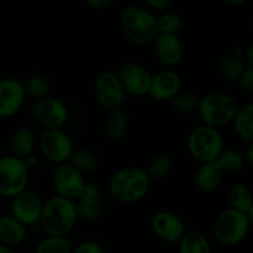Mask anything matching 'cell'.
<instances>
[{
  "label": "cell",
  "mask_w": 253,
  "mask_h": 253,
  "mask_svg": "<svg viewBox=\"0 0 253 253\" xmlns=\"http://www.w3.org/2000/svg\"><path fill=\"white\" fill-rule=\"evenodd\" d=\"M150 185L151 180L145 168L127 166L111 174L108 182V193L116 202L132 204L146 198Z\"/></svg>",
  "instance_id": "cell-1"
},
{
  "label": "cell",
  "mask_w": 253,
  "mask_h": 253,
  "mask_svg": "<svg viewBox=\"0 0 253 253\" xmlns=\"http://www.w3.org/2000/svg\"><path fill=\"white\" fill-rule=\"evenodd\" d=\"M78 220L76 202L56 195L43 203L39 224L46 236H68Z\"/></svg>",
  "instance_id": "cell-2"
},
{
  "label": "cell",
  "mask_w": 253,
  "mask_h": 253,
  "mask_svg": "<svg viewBox=\"0 0 253 253\" xmlns=\"http://www.w3.org/2000/svg\"><path fill=\"white\" fill-rule=\"evenodd\" d=\"M119 24L124 36L138 46L152 43L158 35L157 17L143 6L130 5L124 7Z\"/></svg>",
  "instance_id": "cell-3"
},
{
  "label": "cell",
  "mask_w": 253,
  "mask_h": 253,
  "mask_svg": "<svg viewBox=\"0 0 253 253\" xmlns=\"http://www.w3.org/2000/svg\"><path fill=\"white\" fill-rule=\"evenodd\" d=\"M237 106L236 100L230 94L210 93L199 99L197 111L203 125L219 130L232 123Z\"/></svg>",
  "instance_id": "cell-4"
},
{
  "label": "cell",
  "mask_w": 253,
  "mask_h": 253,
  "mask_svg": "<svg viewBox=\"0 0 253 253\" xmlns=\"http://www.w3.org/2000/svg\"><path fill=\"white\" fill-rule=\"evenodd\" d=\"M253 219L244 212L226 209L217 215L212 226V235L222 247H232L241 244L249 235Z\"/></svg>",
  "instance_id": "cell-5"
},
{
  "label": "cell",
  "mask_w": 253,
  "mask_h": 253,
  "mask_svg": "<svg viewBox=\"0 0 253 253\" xmlns=\"http://www.w3.org/2000/svg\"><path fill=\"white\" fill-rule=\"evenodd\" d=\"M188 151L195 161L208 163L215 161L225 150L224 137L216 128L200 125L188 136Z\"/></svg>",
  "instance_id": "cell-6"
},
{
  "label": "cell",
  "mask_w": 253,
  "mask_h": 253,
  "mask_svg": "<svg viewBox=\"0 0 253 253\" xmlns=\"http://www.w3.org/2000/svg\"><path fill=\"white\" fill-rule=\"evenodd\" d=\"M30 170L22 160L14 156L0 158V195L14 198L27 188Z\"/></svg>",
  "instance_id": "cell-7"
},
{
  "label": "cell",
  "mask_w": 253,
  "mask_h": 253,
  "mask_svg": "<svg viewBox=\"0 0 253 253\" xmlns=\"http://www.w3.org/2000/svg\"><path fill=\"white\" fill-rule=\"evenodd\" d=\"M39 145L44 158L58 166L68 163L74 151L73 141L63 128L43 130L40 136Z\"/></svg>",
  "instance_id": "cell-8"
},
{
  "label": "cell",
  "mask_w": 253,
  "mask_h": 253,
  "mask_svg": "<svg viewBox=\"0 0 253 253\" xmlns=\"http://www.w3.org/2000/svg\"><path fill=\"white\" fill-rule=\"evenodd\" d=\"M32 118L43 130L62 128L69 118L68 108L63 101L52 96H46L35 101L32 106Z\"/></svg>",
  "instance_id": "cell-9"
},
{
  "label": "cell",
  "mask_w": 253,
  "mask_h": 253,
  "mask_svg": "<svg viewBox=\"0 0 253 253\" xmlns=\"http://www.w3.org/2000/svg\"><path fill=\"white\" fill-rule=\"evenodd\" d=\"M94 93L99 105L108 111L121 108L126 95L118 74L113 71H103L98 74Z\"/></svg>",
  "instance_id": "cell-10"
},
{
  "label": "cell",
  "mask_w": 253,
  "mask_h": 253,
  "mask_svg": "<svg viewBox=\"0 0 253 253\" xmlns=\"http://www.w3.org/2000/svg\"><path fill=\"white\" fill-rule=\"evenodd\" d=\"M42 207H43V203L39 193L26 188L14 198H11V214L10 215L27 227L40 221Z\"/></svg>",
  "instance_id": "cell-11"
},
{
  "label": "cell",
  "mask_w": 253,
  "mask_h": 253,
  "mask_svg": "<svg viewBox=\"0 0 253 253\" xmlns=\"http://www.w3.org/2000/svg\"><path fill=\"white\" fill-rule=\"evenodd\" d=\"M125 93L133 96L148 95L152 74L146 67L136 62H126L120 67L118 73Z\"/></svg>",
  "instance_id": "cell-12"
},
{
  "label": "cell",
  "mask_w": 253,
  "mask_h": 253,
  "mask_svg": "<svg viewBox=\"0 0 253 253\" xmlns=\"http://www.w3.org/2000/svg\"><path fill=\"white\" fill-rule=\"evenodd\" d=\"M151 229L153 234L166 244H178L187 232L184 221L169 210L156 212L151 219Z\"/></svg>",
  "instance_id": "cell-13"
},
{
  "label": "cell",
  "mask_w": 253,
  "mask_h": 253,
  "mask_svg": "<svg viewBox=\"0 0 253 253\" xmlns=\"http://www.w3.org/2000/svg\"><path fill=\"white\" fill-rule=\"evenodd\" d=\"M84 184H85V180H84L83 174L74 169L68 163L58 166L52 174V185H53L54 192L57 193V197L76 202Z\"/></svg>",
  "instance_id": "cell-14"
},
{
  "label": "cell",
  "mask_w": 253,
  "mask_h": 253,
  "mask_svg": "<svg viewBox=\"0 0 253 253\" xmlns=\"http://www.w3.org/2000/svg\"><path fill=\"white\" fill-rule=\"evenodd\" d=\"M26 99L22 82L16 78L0 79V118L7 119L21 110Z\"/></svg>",
  "instance_id": "cell-15"
},
{
  "label": "cell",
  "mask_w": 253,
  "mask_h": 253,
  "mask_svg": "<svg viewBox=\"0 0 253 253\" xmlns=\"http://www.w3.org/2000/svg\"><path fill=\"white\" fill-rule=\"evenodd\" d=\"M182 77L172 69H165L152 76L148 95L155 101H170L179 91H182Z\"/></svg>",
  "instance_id": "cell-16"
},
{
  "label": "cell",
  "mask_w": 253,
  "mask_h": 253,
  "mask_svg": "<svg viewBox=\"0 0 253 253\" xmlns=\"http://www.w3.org/2000/svg\"><path fill=\"white\" fill-rule=\"evenodd\" d=\"M152 43L158 62L165 67L174 68L182 62L184 46L178 35L158 34Z\"/></svg>",
  "instance_id": "cell-17"
},
{
  "label": "cell",
  "mask_w": 253,
  "mask_h": 253,
  "mask_svg": "<svg viewBox=\"0 0 253 253\" xmlns=\"http://www.w3.org/2000/svg\"><path fill=\"white\" fill-rule=\"evenodd\" d=\"M225 174L227 169L220 156L211 162L202 163L194 173L195 188L202 193L215 192L221 185Z\"/></svg>",
  "instance_id": "cell-18"
},
{
  "label": "cell",
  "mask_w": 253,
  "mask_h": 253,
  "mask_svg": "<svg viewBox=\"0 0 253 253\" xmlns=\"http://www.w3.org/2000/svg\"><path fill=\"white\" fill-rule=\"evenodd\" d=\"M27 237V227L11 215H0V244L17 246Z\"/></svg>",
  "instance_id": "cell-19"
},
{
  "label": "cell",
  "mask_w": 253,
  "mask_h": 253,
  "mask_svg": "<svg viewBox=\"0 0 253 253\" xmlns=\"http://www.w3.org/2000/svg\"><path fill=\"white\" fill-rule=\"evenodd\" d=\"M242 52H244V49L234 51L232 53L225 54L219 59L217 71H219L220 77L222 79L230 82V83H237L239 82L240 77H241V74L244 73L247 67L246 62L242 57Z\"/></svg>",
  "instance_id": "cell-20"
},
{
  "label": "cell",
  "mask_w": 253,
  "mask_h": 253,
  "mask_svg": "<svg viewBox=\"0 0 253 253\" xmlns=\"http://www.w3.org/2000/svg\"><path fill=\"white\" fill-rule=\"evenodd\" d=\"M128 127V119L121 108L109 110L104 120V135L110 142H119L126 135Z\"/></svg>",
  "instance_id": "cell-21"
},
{
  "label": "cell",
  "mask_w": 253,
  "mask_h": 253,
  "mask_svg": "<svg viewBox=\"0 0 253 253\" xmlns=\"http://www.w3.org/2000/svg\"><path fill=\"white\" fill-rule=\"evenodd\" d=\"M234 130L237 137L246 145L253 143V105L245 103L237 106L234 116Z\"/></svg>",
  "instance_id": "cell-22"
},
{
  "label": "cell",
  "mask_w": 253,
  "mask_h": 253,
  "mask_svg": "<svg viewBox=\"0 0 253 253\" xmlns=\"http://www.w3.org/2000/svg\"><path fill=\"white\" fill-rule=\"evenodd\" d=\"M36 147V137L35 133L27 127H20L12 132L10 137V150L11 156L24 161L34 153Z\"/></svg>",
  "instance_id": "cell-23"
},
{
  "label": "cell",
  "mask_w": 253,
  "mask_h": 253,
  "mask_svg": "<svg viewBox=\"0 0 253 253\" xmlns=\"http://www.w3.org/2000/svg\"><path fill=\"white\" fill-rule=\"evenodd\" d=\"M227 203L230 205V209L244 212L253 219V198L251 190L247 185L241 184V183L231 185L227 190Z\"/></svg>",
  "instance_id": "cell-24"
},
{
  "label": "cell",
  "mask_w": 253,
  "mask_h": 253,
  "mask_svg": "<svg viewBox=\"0 0 253 253\" xmlns=\"http://www.w3.org/2000/svg\"><path fill=\"white\" fill-rule=\"evenodd\" d=\"M78 219L85 221H98L104 215V204L100 197L94 198H78L76 202Z\"/></svg>",
  "instance_id": "cell-25"
},
{
  "label": "cell",
  "mask_w": 253,
  "mask_h": 253,
  "mask_svg": "<svg viewBox=\"0 0 253 253\" xmlns=\"http://www.w3.org/2000/svg\"><path fill=\"white\" fill-rule=\"evenodd\" d=\"M179 253H212L211 245L205 235L197 231L185 232L184 236L178 242Z\"/></svg>",
  "instance_id": "cell-26"
},
{
  "label": "cell",
  "mask_w": 253,
  "mask_h": 253,
  "mask_svg": "<svg viewBox=\"0 0 253 253\" xmlns=\"http://www.w3.org/2000/svg\"><path fill=\"white\" fill-rule=\"evenodd\" d=\"M174 168V160L169 153H157L151 158L146 173L150 180H160L167 177Z\"/></svg>",
  "instance_id": "cell-27"
},
{
  "label": "cell",
  "mask_w": 253,
  "mask_h": 253,
  "mask_svg": "<svg viewBox=\"0 0 253 253\" xmlns=\"http://www.w3.org/2000/svg\"><path fill=\"white\" fill-rule=\"evenodd\" d=\"M68 165H71L79 173L84 174V173L94 172L98 168L99 160L98 156L91 151L85 150V148H78V150L74 148Z\"/></svg>",
  "instance_id": "cell-28"
},
{
  "label": "cell",
  "mask_w": 253,
  "mask_h": 253,
  "mask_svg": "<svg viewBox=\"0 0 253 253\" xmlns=\"http://www.w3.org/2000/svg\"><path fill=\"white\" fill-rule=\"evenodd\" d=\"M73 244L68 236H46L35 247L34 253H72Z\"/></svg>",
  "instance_id": "cell-29"
},
{
  "label": "cell",
  "mask_w": 253,
  "mask_h": 253,
  "mask_svg": "<svg viewBox=\"0 0 253 253\" xmlns=\"http://www.w3.org/2000/svg\"><path fill=\"white\" fill-rule=\"evenodd\" d=\"M24 85V90L26 93V96H31L36 100H40L42 98H46L49 94V89H51V84H49L48 79L41 74H34L30 76L22 82Z\"/></svg>",
  "instance_id": "cell-30"
},
{
  "label": "cell",
  "mask_w": 253,
  "mask_h": 253,
  "mask_svg": "<svg viewBox=\"0 0 253 253\" xmlns=\"http://www.w3.org/2000/svg\"><path fill=\"white\" fill-rule=\"evenodd\" d=\"M169 103L170 108L174 113L179 114V115H188V114H192L198 110L199 98L189 91H179Z\"/></svg>",
  "instance_id": "cell-31"
},
{
  "label": "cell",
  "mask_w": 253,
  "mask_h": 253,
  "mask_svg": "<svg viewBox=\"0 0 253 253\" xmlns=\"http://www.w3.org/2000/svg\"><path fill=\"white\" fill-rule=\"evenodd\" d=\"M183 27V20L177 12L165 11L157 17L158 34L178 35Z\"/></svg>",
  "instance_id": "cell-32"
},
{
  "label": "cell",
  "mask_w": 253,
  "mask_h": 253,
  "mask_svg": "<svg viewBox=\"0 0 253 253\" xmlns=\"http://www.w3.org/2000/svg\"><path fill=\"white\" fill-rule=\"evenodd\" d=\"M72 253H105V250L95 241H83L73 247Z\"/></svg>",
  "instance_id": "cell-33"
},
{
  "label": "cell",
  "mask_w": 253,
  "mask_h": 253,
  "mask_svg": "<svg viewBox=\"0 0 253 253\" xmlns=\"http://www.w3.org/2000/svg\"><path fill=\"white\" fill-rule=\"evenodd\" d=\"M237 84L245 93H252L253 91V67L247 66L244 73L240 77Z\"/></svg>",
  "instance_id": "cell-34"
},
{
  "label": "cell",
  "mask_w": 253,
  "mask_h": 253,
  "mask_svg": "<svg viewBox=\"0 0 253 253\" xmlns=\"http://www.w3.org/2000/svg\"><path fill=\"white\" fill-rule=\"evenodd\" d=\"M172 5V1L170 0H147L145 2L146 9L152 11H165L168 7Z\"/></svg>",
  "instance_id": "cell-35"
},
{
  "label": "cell",
  "mask_w": 253,
  "mask_h": 253,
  "mask_svg": "<svg viewBox=\"0 0 253 253\" xmlns=\"http://www.w3.org/2000/svg\"><path fill=\"white\" fill-rule=\"evenodd\" d=\"M86 4H88L91 9L103 10V9H108L110 5H113L114 0H88Z\"/></svg>",
  "instance_id": "cell-36"
},
{
  "label": "cell",
  "mask_w": 253,
  "mask_h": 253,
  "mask_svg": "<svg viewBox=\"0 0 253 253\" xmlns=\"http://www.w3.org/2000/svg\"><path fill=\"white\" fill-rule=\"evenodd\" d=\"M242 157H244L245 165L252 167L253 166V143H249L245 148L244 153H241Z\"/></svg>",
  "instance_id": "cell-37"
},
{
  "label": "cell",
  "mask_w": 253,
  "mask_h": 253,
  "mask_svg": "<svg viewBox=\"0 0 253 253\" xmlns=\"http://www.w3.org/2000/svg\"><path fill=\"white\" fill-rule=\"evenodd\" d=\"M242 57H244L247 66L253 67V44L252 43H250L249 46L244 49V52H242Z\"/></svg>",
  "instance_id": "cell-38"
},
{
  "label": "cell",
  "mask_w": 253,
  "mask_h": 253,
  "mask_svg": "<svg viewBox=\"0 0 253 253\" xmlns=\"http://www.w3.org/2000/svg\"><path fill=\"white\" fill-rule=\"evenodd\" d=\"M0 253H17L16 250L11 246H7V245L0 244Z\"/></svg>",
  "instance_id": "cell-39"
},
{
  "label": "cell",
  "mask_w": 253,
  "mask_h": 253,
  "mask_svg": "<svg viewBox=\"0 0 253 253\" xmlns=\"http://www.w3.org/2000/svg\"><path fill=\"white\" fill-rule=\"evenodd\" d=\"M227 2L234 6H242V5H246L249 0H227Z\"/></svg>",
  "instance_id": "cell-40"
}]
</instances>
